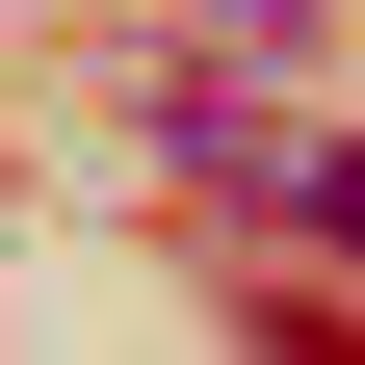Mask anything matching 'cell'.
I'll return each instance as SVG.
<instances>
[{"mask_svg":"<svg viewBox=\"0 0 365 365\" xmlns=\"http://www.w3.org/2000/svg\"><path fill=\"white\" fill-rule=\"evenodd\" d=\"M209 53H313V0H209Z\"/></svg>","mask_w":365,"mask_h":365,"instance_id":"6da1fadb","label":"cell"},{"mask_svg":"<svg viewBox=\"0 0 365 365\" xmlns=\"http://www.w3.org/2000/svg\"><path fill=\"white\" fill-rule=\"evenodd\" d=\"M287 209H313V235H339V261H365V157H313V182H287Z\"/></svg>","mask_w":365,"mask_h":365,"instance_id":"7a4b0ae2","label":"cell"}]
</instances>
